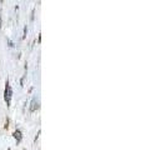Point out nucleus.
<instances>
[{
	"label": "nucleus",
	"instance_id": "6",
	"mask_svg": "<svg viewBox=\"0 0 166 150\" xmlns=\"http://www.w3.org/2000/svg\"><path fill=\"white\" fill-rule=\"evenodd\" d=\"M0 28H2V16H0Z\"/></svg>",
	"mask_w": 166,
	"mask_h": 150
},
{
	"label": "nucleus",
	"instance_id": "4",
	"mask_svg": "<svg viewBox=\"0 0 166 150\" xmlns=\"http://www.w3.org/2000/svg\"><path fill=\"white\" fill-rule=\"evenodd\" d=\"M26 33H28V28L25 26V28H24V38L26 36Z\"/></svg>",
	"mask_w": 166,
	"mask_h": 150
},
{
	"label": "nucleus",
	"instance_id": "3",
	"mask_svg": "<svg viewBox=\"0 0 166 150\" xmlns=\"http://www.w3.org/2000/svg\"><path fill=\"white\" fill-rule=\"evenodd\" d=\"M39 106H38V101H36V99L34 98L31 100V106H30V111L32 113V111H35V109H38Z\"/></svg>",
	"mask_w": 166,
	"mask_h": 150
},
{
	"label": "nucleus",
	"instance_id": "5",
	"mask_svg": "<svg viewBox=\"0 0 166 150\" xmlns=\"http://www.w3.org/2000/svg\"><path fill=\"white\" fill-rule=\"evenodd\" d=\"M9 46H11V48L14 46V44H13V41H9Z\"/></svg>",
	"mask_w": 166,
	"mask_h": 150
},
{
	"label": "nucleus",
	"instance_id": "2",
	"mask_svg": "<svg viewBox=\"0 0 166 150\" xmlns=\"http://www.w3.org/2000/svg\"><path fill=\"white\" fill-rule=\"evenodd\" d=\"M13 135H14V138L16 139V143H20V141H21V139H23V134H21L20 130H15Z\"/></svg>",
	"mask_w": 166,
	"mask_h": 150
},
{
	"label": "nucleus",
	"instance_id": "1",
	"mask_svg": "<svg viewBox=\"0 0 166 150\" xmlns=\"http://www.w3.org/2000/svg\"><path fill=\"white\" fill-rule=\"evenodd\" d=\"M11 98H13V90H11V88L9 85V80H6V83H5V92H4V99H5L8 106H10Z\"/></svg>",
	"mask_w": 166,
	"mask_h": 150
}]
</instances>
